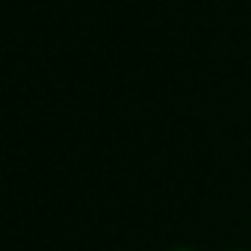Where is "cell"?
Returning a JSON list of instances; mask_svg holds the SVG:
<instances>
[{"instance_id":"cell-1","label":"cell","mask_w":251,"mask_h":251,"mask_svg":"<svg viewBox=\"0 0 251 251\" xmlns=\"http://www.w3.org/2000/svg\"><path fill=\"white\" fill-rule=\"evenodd\" d=\"M172 251H195V248H172Z\"/></svg>"}]
</instances>
